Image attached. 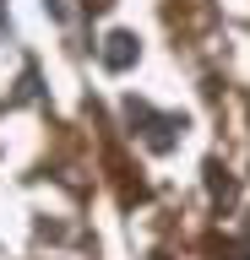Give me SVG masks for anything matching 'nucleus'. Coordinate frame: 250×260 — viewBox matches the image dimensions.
I'll return each instance as SVG.
<instances>
[{"mask_svg":"<svg viewBox=\"0 0 250 260\" xmlns=\"http://www.w3.org/2000/svg\"><path fill=\"white\" fill-rule=\"evenodd\" d=\"M131 60H136V38H131V32H115L109 49H103V65H109V71H125Z\"/></svg>","mask_w":250,"mask_h":260,"instance_id":"f257e3e1","label":"nucleus"},{"mask_svg":"<svg viewBox=\"0 0 250 260\" xmlns=\"http://www.w3.org/2000/svg\"><path fill=\"white\" fill-rule=\"evenodd\" d=\"M207 179H212V195H217V201H234V179H223L217 162H207Z\"/></svg>","mask_w":250,"mask_h":260,"instance_id":"f03ea898","label":"nucleus"}]
</instances>
